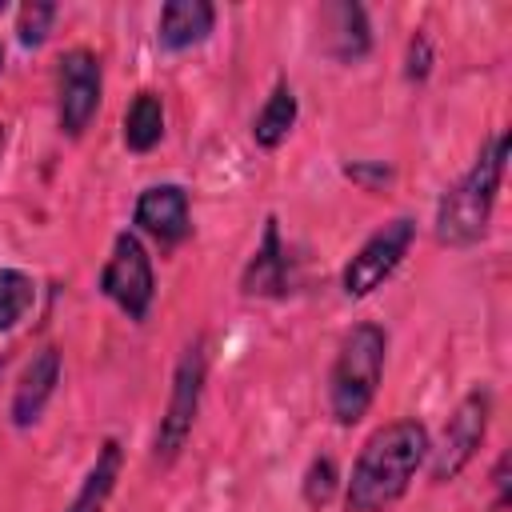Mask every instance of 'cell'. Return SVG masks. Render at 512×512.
<instances>
[{
    "label": "cell",
    "mask_w": 512,
    "mask_h": 512,
    "mask_svg": "<svg viewBox=\"0 0 512 512\" xmlns=\"http://www.w3.org/2000/svg\"><path fill=\"white\" fill-rule=\"evenodd\" d=\"M432 448L428 428L416 416H400L380 424L356 452L352 472L344 480V508L348 512H388L396 508L416 472L424 468Z\"/></svg>",
    "instance_id": "1"
},
{
    "label": "cell",
    "mask_w": 512,
    "mask_h": 512,
    "mask_svg": "<svg viewBox=\"0 0 512 512\" xmlns=\"http://www.w3.org/2000/svg\"><path fill=\"white\" fill-rule=\"evenodd\" d=\"M504 168H508V132H488L476 160L440 192L436 200V220H432V236L444 248H472L488 236L492 212H496V196L504 184Z\"/></svg>",
    "instance_id": "2"
},
{
    "label": "cell",
    "mask_w": 512,
    "mask_h": 512,
    "mask_svg": "<svg viewBox=\"0 0 512 512\" xmlns=\"http://www.w3.org/2000/svg\"><path fill=\"white\" fill-rule=\"evenodd\" d=\"M384 364H388V332L376 320H360L340 336L328 368V416L340 428H352L368 416L384 380Z\"/></svg>",
    "instance_id": "3"
},
{
    "label": "cell",
    "mask_w": 512,
    "mask_h": 512,
    "mask_svg": "<svg viewBox=\"0 0 512 512\" xmlns=\"http://www.w3.org/2000/svg\"><path fill=\"white\" fill-rule=\"evenodd\" d=\"M204 384H208V348H204V336H196L176 356L172 384H168V404H164L156 436H152V460L160 468L176 464L184 444L192 440V428H196V416H200V400H204Z\"/></svg>",
    "instance_id": "4"
},
{
    "label": "cell",
    "mask_w": 512,
    "mask_h": 512,
    "mask_svg": "<svg viewBox=\"0 0 512 512\" xmlns=\"http://www.w3.org/2000/svg\"><path fill=\"white\" fill-rule=\"evenodd\" d=\"M488 424H492V388L488 384H472L452 416L444 420V432H440V444L428 448V476L432 484H452L480 452L484 436H488Z\"/></svg>",
    "instance_id": "5"
},
{
    "label": "cell",
    "mask_w": 512,
    "mask_h": 512,
    "mask_svg": "<svg viewBox=\"0 0 512 512\" xmlns=\"http://www.w3.org/2000/svg\"><path fill=\"white\" fill-rule=\"evenodd\" d=\"M96 288L104 300H112L132 324H144L148 312H152V300H156V268H152V256L144 248V240L124 228L112 236V252L96 276Z\"/></svg>",
    "instance_id": "6"
},
{
    "label": "cell",
    "mask_w": 512,
    "mask_h": 512,
    "mask_svg": "<svg viewBox=\"0 0 512 512\" xmlns=\"http://www.w3.org/2000/svg\"><path fill=\"white\" fill-rule=\"evenodd\" d=\"M100 96H104L100 56L84 44L60 52V60H56V124L68 140H80L92 128V120L100 112Z\"/></svg>",
    "instance_id": "7"
},
{
    "label": "cell",
    "mask_w": 512,
    "mask_h": 512,
    "mask_svg": "<svg viewBox=\"0 0 512 512\" xmlns=\"http://www.w3.org/2000/svg\"><path fill=\"white\" fill-rule=\"evenodd\" d=\"M416 244V220L412 216H392L388 224H380L344 264L340 272V292L348 300H364L372 296L384 280H392V272L404 264V256Z\"/></svg>",
    "instance_id": "8"
},
{
    "label": "cell",
    "mask_w": 512,
    "mask_h": 512,
    "mask_svg": "<svg viewBox=\"0 0 512 512\" xmlns=\"http://www.w3.org/2000/svg\"><path fill=\"white\" fill-rule=\"evenodd\" d=\"M132 224L136 232L152 236L160 248H176L192 236V200L184 184H148L136 204H132Z\"/></svg>",
    "instance_id": "9"
},
{
    "label": "cell",
    "mask_w": 512,
    "mask_h": 512,
    "mask_svg": "<svg viewBox=\"0 0 512 512\" xmlns=\"http://www.w3.org/2000/svg\"><path fill=\"white\" fill-rule=\"evenodd\" d=\"M64 376V356L56 344H44L40 352H32V360L20 368L16 376V388H12V400H8V420L12 428H32L48 400L56 396V384Z\"/></svg>",
    "instance_id": "10"
},
{
    "label": "cell",
    "mask_w": 512,
    "mask_h": 512,
    "mask_svg": "<svg viewBox=\"0 0 512 512\" xmlns=\"http://www.w3.org/2000/svg\"><path fill=\"white\" fill-rule=\"evenodd\" d=\"M240 292L260 296V300H284L292 292V260H288V244L280 236V220L272 212L264 216V236L240 272Z\"/></svg>",
    "instance_id": "11"
},
{
    "label": "cell",
    "mask_w": 512,
    "mask_h": 512,
    "mask_svg": "<svg viewBox=\"0 0 512 512\" xmlns=\"http://www.w3.org/2000/svg\"><path fill=\"white\" fill-rule=\"evenodd\" d=\"M320 40L324 52L340 64H356L372 52V24H368V8L356 0H332L320 8Z\"/></svg>",
    "instance_id": "12"
},
{
    "label": "cell",
    "mask_w": 512,
    "mask_h": 512,
    "mask_svg": "<svg viewBox=\"0 0 512 512\" xmlns=\"http://www.w3.org/2000/svg\"><path fill=\"white\" fill-rule=\"evenodd\" d=\"M216 28V8L208 0H168L156 16V44L164 52H188L204 44Z\"/></svg>",
    "instance_id": "13"
},
{
    "label": "cell",
    "mask_w": 512,
    "mask_h": 512,
    "mask_svg": "<svg viewBox=\"0 0 512 512\" xmlns=\"http://www.w3.org/2000/svg\"><path fill=\"white\" fill-rule=\"evenodd\" d=\"M120 472H124V448L116 436H108L100 448H96V460L88 464L76 496L64 504V512H104L116 484H120Z\"/></svg>",
    "instance_id": "14"
},
{
    "label": "cell",
    "mask_w": 512,
    "mask_h": 512,
    "mask_svg": "<svg viewBox=\"0 0 512 512\" xmlns=\"http://www.w3.org/2000/svg\"><path fill=\"white\" fill-rule=\"evenodd\" d=\"M296 120H300L296 88H292L288 80H276V84H272V92L264 96L260 112L252 116V144H256V148H264V152H276V148L292 136Z\"/></svg>",
    "instance_id": "15"
},
{
    "label": "cell",
    "mask_w": 512,
    "mask_h": 512,
    "mask_svg": "<svg viewBox=\"0 0 512 512\" xmlns=\"http://www.w3.org/2000/svg\"><path fill=\"white\" fill-rule=\"evenodd\" d=\"M164 140V96L156 88H140L124 108V148L148 156Z\"/></svg>",
    "instance_id": "16"
},
{
    "label": "cell",
    "mask_w": 512,
    "mask_h": 512,
    "mask_svg": "<svg viewBox=\"0 0 512 512\" xmlns=\"http://www.w3.org/2000/svg\"><path fill=\"white\" fill-rule=\"evenodd\" d=\"M36 304V280L24 268H0V336L20 328Z\"/></svg>",
    "instance_id": "17"
},
{
    "label": "cell",
    "mask_w": 512,
    "mask_h": 512,
    "mask_svg": "<svg viewBox=\"0 0 512 512\" xmlns=\"http://www.w3.org/2000/svg\"><path fill=\"white\" fill-rule=\"evenodd\" d=\"M340 488V472H336V460L332 456H312L308 468H304V480H300V496L308 508H324Z\"/></svg>",
    "instance_id": "18"
},
{
    "label": "cell",
    "mask_w": 512,
    "mask_h": 512,
    "mask_svg": "<svg viewBox=\"0 0 512 512\" xmlns=\"http://www.w3.org/2000/svg\"><path fill=\"white\" fill-rule=\"evenodd\" d=\"M56 16H60V8H56V4H48V0L20 4V12H16V40H20L24 48H40V44L48 40V32H52Z\"/></svg>",
    "instance_id": "19"
},
{
    "label": "cell",
    "mask_w": 512,
    "mask_h": 512,
    "mask_svg": "<svg viewBox=\"0 0 512 512\" xmlns=\"http://www.w3.org/2000/svg\"><path fill=\"white\" fill-rule=\"evenodd\" d=\"M340 172H344V180H352V184L364 188V192H384V188L396 180V168H392L388 160H352V164H344Z\"/></svg>",
    "instance_id": "20"
},
{
    "label": "cell",
    "mask_w": 512,
    "mask_h": 512,
    "mask_svg": "<svg viewBox=\"0 0 512 512\" xmlns=\"http://www.w3.org/2000/svg\"><path fill=\"white\" fill-rule=\"evenodd\" d=\"M432 40H428V28H416L408 36V52H404V80L408 84H424L432 76Z\"/></svg>",
    "instance_id": "21"
},
{
    "label": "cell",
    "mask_w": 512,
    "mask_h": 512,
    "mask_svg": "<svg viewBox=\"0 0 512 512\" xmlns=\"http://www.w3.org/2000/svg\"><path fill=\"white\" fill-rule=\"evenodd\" d=\"M508 452H500L496 456V468H492V492H496V500H492V512H504L508 508Z\"/></svg>",
    "instance_id": "22"
},
{
    "label": "cell",
    "mask_w": 512,
    "mask_h": 512,
    "mask_svg": "<svg viewBox=\"0 0 512 512\" xmlns=\"http://www.w3.org/2000/svg\"><path fill=\"white\" fill-rule=\"evenodd\" d=\"M0 72H4V44H0Z\"/></svg>",
    "instance_id": "23"
}]
</instances>
